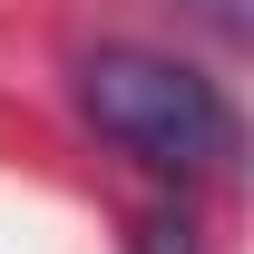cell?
Segmentation results:
<instances>
[{
  "instance_id": "6da1fadb",
  "label": "cell",
  "mask_w": 254,
  "mask_h": 254,
  "mask_svg": "<svg viewBox=\"0 0 254 254\" xmlns=\"http://www.w3.org/2000/svg\"><path fill=\"white\" fill-rule=\"evenodd\" d=\"M78 118L137 157L147 176H225L245 127H235V98L205 78V68L166 59V49H137V39H98L78 59Z\"/></svg>"
},
{
  "instance_id": "7a4b0ae2",
  "label": "cell",
  "mask_w": 254,
  "mask_h": 254,
  "mask_svg": "<svg viewBox=\"0 0 254 254\" xmlns=\"http://www.w3.org/2000/svg\"><path fill=\"white\" fill-rule=\"evenodd\" d=\"M137 254H195V215L186 205H157V215L137 225Z\"/></svg>"
},
{
  "instance_id": "3957f363",
  "label": "cell",
  "mask_w": 254,
  "mask_h": 254,
  "mask_svg": "<svg viewBox=\"0 0 254 254\" xmlns=\"http://www.w3.org/2000/svg\"><path fill=\"white\" fill-rule=\"evenodd\" d=\"M186 10L225 39V49H235V39H254V0H186Z\"/></svg>"
}]
</instances>
